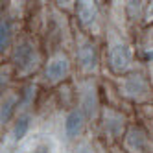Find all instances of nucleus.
I'll return each mask as SVG.
<instances>
[{
    "label": "nucleus",
    "mask_w": 153,
    "mask_h": 153,
    "mask_svg": "<svg viewBox=\"0 0 153 153\" xmlns=\"http://www.w3.org/2000/svg\"><path fill=\"white\" fill-rule=\"evenodd\" d=\"M70 72V59L65 53H56L53 57L48 59L46 68H45V78L48 83H59L68 76Z\"/></svg>",
    "instance_id": "obj_3"
},
{
    "label": "nucleus",
    "mask_w": 153,
    "mask_h": 153,
    "mask_svg": "<svg viewBox=\"0 0 153 153\" xmlns=\"http://www.w3.org/2000/svg\"><path fill=\"white\" fill-rule=\"evenodd\" d=\"M13 61L19 65V67H28L33 61V48L30 45H20L15 48L13 52Z\"/></svg>",
    "instance_id": "obj_9"
},
{
    "label": "nucleus",
    "mask_w": 153,
    "mask_h": 153,
    "mask_svg": "<svg viewBox=\"0 0 153 153\" xmlns=\"http://www.w3.org/2000/svg\"><path fill=\"white\" fill-rule=\"evenodd\" d=\"M15 105H17V100L13 96H7L6 100L2 102V114H0V120H2V124H6L9 118H11L13 111H15Z\"/></svg>",
    "instance_id": "obj_11"
},
{
    "label": "nucleus",
    "mask_w": 153,
    "mask_h": 153,
    "mask_svg": "<svg viewBox=\"0 0 153 153\" xmlns=\"http://www.w3.org/2000/svg\"><path fill=\"white\" fill-rule=\"evenodd\" d=\"M120 92L131 100H146L149 96V83L142 74H131L126 76L120 83Z\"/></svg>",
    "instance_id": "obj_2"
},
{
    "label": "nucleus",
    "mask_w": 153,
    "mask_h": 153,
    "mask_svg": "<svg viewBox=\"0 0 153 153\" xmlns=\"http://www.w3.org/2000/svg\"><path fill=\"white\" fill-rule=\"evenodd\" d=\"M78 17L79 22L85 28H92L98 22V7L94 2H89V0H83V2H78Z\"/></svg>",
    "instance_id": "obj_8"
},
{
    "label": "nucleus",
    "mask_w": 153,
    "mask_h": 153,
    "mask_svg": "<svg viewBox=\"0 0 153 153\" xmlns=\"http://www.w3.org/2000/svg\"><path fill=\"white\" fill-rule=\"evenodd\" d=\"M149 19H153V2H151V6H149Z\"/></svg>",
    "instance_id": "obj_16"
},
{
    "label": "nucleus",
    "mask_w": 153,
    "mask_h": 153,
    "mask_svg": "<svg viewBox=\"0 0 153 153\" xmlns=\"http://www.w3.org/2000/svg\"><path fill=\"white\" fill-rule=\"evenodd\" d=\"M146 59H148V61H153V50H149V52L146 53Z\"/></svg>",
    "instance_id": "obj_15"
},
{
    "label": "nucleus",
    "mask_w": 153,
    "mask_h": 153,
    "mask_svg": "<svg viewBox=\"0 0 153 153\" xmlns=\"http://www.w3.org/2000/svg\"><path fill=\"white\" fill-rule=\"evenodd\" d=\"M83 126H85L83 109L81 107L72 109V111L67 114V118H65V133H67V137L68 138H76L83 131Z\"/></svg>",
    "instance_id": "obj_7"
},
{
    "label": "nucleus",
    "mask_w": 153,
    "mask_h": 153,
    "mask_svg": "<svg viewBox=\"0 0 153 153\" xmlns=\"http://www.w3.org/2000/svg\"><path fill=\"white\" fill-rule=\"evenodd\" d=\"M74 153H94V149H92V146L89 142H81V144L74 149Z\"/></svg>",
    "instance_id": "obj_13"
},
{
    "label": "nucleus",
    "mask_w": 153,
    "mask_h": 153,
    "mask_svg": "<svg viewBox=\"0 0 153 153\" xmlns=\"http://www.w3.org/2000/svg\"><path fill=\"white\" fill-rule=\"evenodd\" d=\"M102 153H109V151H107V149H102Z\"/></svg>",
    "instance_id": "obj_17"
},
{
    "label": "nucleus",
    "mask_w": 153,
    "mask_h": 153,
    "mask_svg": "<svg viewBox=\"0 0 153 153\" xmlns=\"http://www.w3.org/2000/svg\"><path fill=\"white\" fill-rule=\"evenodd\" d=\"M28 127H30V116H26V114L24 116H19V120H17L15 126H13V138L15 140L24 138Z\"/></svg>",
    "instance_id": "obj_10"
},
{
    "label": "nucleus",
    "mask_w": 153,
    "mask_h": 153,
    "mask_svg": "<svg viewBox=\"0 0 153 153\" xmlns=\"http://www.w3.org/2000/svg\"><path fill=\"white\" fill-rule=\"evenodd\" d=\"M9 42V24L6 22V20H2L0 22V48H6Z\"/></svg>",
    "instance_id": "obj_12"
},
{
    "label": "nucleus",
    "mask_w": 153,
    "mask_h": 153,
    "mask_svg": "<svg viewBox=\"0 0 153 153\" xmlns=\"http://www.w3.org/2000/svg\"><path fill=\"white\" fill-rule=\"evenodd\" d=\"M148 138L144 129L138 126H131L124 135V151L126 153H144Z\"/></svg>",
    "instance_id": "obj_5"
},
{
    "label": "nucleus",
    "mask_w": 153,
    "mask_h": 153,
    "mask_svg": "<svg viewBox=\"0 0 153 153\" xmlns=\"http://www.w3.org/2000/svg\"><path fill=\"white\" fill-rule=\"evenodd\" d=\"M133 56H131V48L127 42L122 39L113 37L109 41V67L114 74H126L131 68Z\"/></svg>",
    "instance_id": "obj_1"
},
{
    "label": "nucleus",
    "mask_w": 153,
    "mask_h": 153,
    "mask_svg": "<svg viewBox=\"0 0 153 153\" xmlns=\"http://www.w3.org/2000/svg\"><path fill=\"white\" fill-rule=\"evenodd\" d=\"M103 133L105 137H109L111 140H116V138H122V135H126V116H122L118 111L114 109H103Z\"/></svg>",
    "instance_id": "obj_4"
},
{
    "label": "nucleus",
    "mask_w": 153,
    "mask_h": 153,
    "mask_svg": "<svg viewBox=\"0 0 153 153\" xmlns=\"http://www.w3.org/2000/svg\"><path fill=\"white\" fill-rule=\"evenodd\" d=\"M31 153H50V149L46 148V146H37L33 151H31Z\"/></svg>",
    "instance_id": "obj_14"
},
{
    "label": "nucleus",
    "mask_w": 153,
    "mask_h": 153,
    "mask_svg": "<svg viewBox=\"0 0 153 153\" xmlns=\"http://www.w3.org/2000/svg\"><path fill=\"white\" fill-rule=\"evenodd\" d=\"M78 61L85 72H94L98 68V52L91 41H83L78 46Z\"/></svg>",
    "instance_id": "obj_6"
}]
</instances>
